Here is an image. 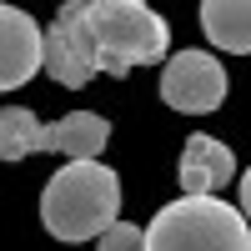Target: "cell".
<instances>
[{
    "label": "cell",
    "mask_w": 251,
    "mask_h": 251,
    "mask_svg": "<svg viewBox=\"0 0 251 251\" xmlns=\"http://www.w3.org/2000/svg\"><path fill=\"white\" fill-rule=\"evenodd\" d=\"M121 221V176L106 161H66L40 196V226L55 241H100Z\"/></svg>",
    "instance_id": "6da1fadb"
},
{
    "label": "cell",
    "mask_w": 251,
    "mask_h": 251,
    "mask_svg": "<svg viewBox=\"0 0 251 251\" xmlns=\"http://www.w3.org/2000/svg\"><path fill=\"white\" fill-rule=\"evenodd\" d=\"M146 246L151 251H251V221L236 201L181 196L151 216Z\"/></svg>",
    "instance_id": "7a4b0ae2"
},
{
    "label": "cell",
    "mask_w": 251,
    "mask_h": 251,
    "mask_svg": "<svg viewBox=\"0 0 251 251\" xmlns=\"http://www.w3.org/2000/svg\"><path fill=\"white\" fill-rule=\"evenodd\" d=\"M86 20L100 50V75L161 66V55L171 50V25L146 0H86Z\"/></svg>",
    "instance_id": "3957f363"
},
{
    "label": "cell",
    "mask_w": 251,
    "mask_h": 251,
    "mask_svg": "<svg viewBox=\"0 0 251 251\" xmlns=\"http://www.w3.org/2000/svg\"><path fill=\"white\" fill-rule=\"evenodd\" d=\"M46 71L66 91H80L100 75V50H96V35L86 20V0L60 5V15L46 25Z\"/></svg>",
    "instance_id": "277c9868"
},
{
    "label": "cell",
    "mask_w": 251,
    "mask_h": 251,
    "mask_svg": "<svg viewBox=\"0 0 251 251\" xmlns=\"http://www.w3.org/2000/svg\"><path fill=\"white\" fill-rule=\"evenodd\" d=\"M161 100L181 116H211L226 100V66L211 50H176L161 71Z\"/></svg>",
    "instance_id": "5b68a950"
},
{
    "label": "cell",
    "mask_w": 251,
    "mask_h": 251,
    "mask_svg": "<svg viewBox=\"0 0 251 251\" xmlns=\"http://www.w3.org/2000/svg\"><path fill=\"white\" fill-rule=\"evenodd\" d=\"M46 66V30L25 10H0V91H15Z\"/></svg>",
    "instance_id": "8992f818"
},
{
    "label": "cell",
    "mask_w": 251,
    "mask_h": 251,
    "mask_svg": "<svg viewBox=\"0 0 251 251\" xmlns=\"http://www.w3.org/2000/svg\"><path fill=\"white\" fill-rule=\"evenodd\" d=\"M176 181H181V191L186 196H216L221 186H231L236 181V156H231V146L216 141V136H186L181 146V166H176Z\"/></svg>",
    "instance_id": "52a82bcc"
},
{
    "label": "cell",
    "mask_w": 251,
    "mask_h": 251,
    "mask_svg": "<svg viewBox=\"0 0 251 251\" xmlns=\"http://www.w3.org/2000/svg\"><path fill=\"white\" fill-rule=\"evenodd\" d=\"M111 141V121L96 111H71L40 131V151H60L66 161H96Z\"/></svg>",
    "instance_id": "ba28073f"
},
{
    "label": "cell",
    "mask_w": 251,
    "mask_h": 251,
    "mask_svg": "<svg viewBox=\"0 0 251 251\" xmlns=\"http://www.w3.org/2000/svg\"><path fill=\"white\" fill-rule=\"evenodd\" d=\"M201 30L216 50L251 55V0H206L201 5Z\"/></svg>",
    "instance_id": "9c48e42d"
},
{
    "label": "cell",
    "mask_w": 251,
    "mask_h": 251,
    "mask_svg": "<svg viewBox=\"0 0 251 251\" xmlns=\"http://www.w3.org/2000/svg\"><path fill=\"white\" fill-rule=\"evenodd\" d=\"M40 131H46V126L35 121V111L5 106L0 111V156L5 161H25L30 151H40Z\"/></svg>",
    "instance_id": "30bf717a"
},
{
    "label": "cell",
    "mask_w": 251,
    "mask_h": 251,
    "mask_svg": "<svg viewBox=\"0 0 251 251\" xmlns=\"http://www.w3.org/2000/svg\"><path fill=\"white\" fill-rule=\"evenodd\" d=\"M96 246H100V251H151V246H146V231H141V226H131V221H116Z\"/></svg>",
    "instance_id": "8fae6325"
},
{
    "label": "cell",
    "mask_w": 251,
    "mask_h": 251,
    "mask_svg": "<svg viewBox=\"0 0 251 251\" xmlns=\"http://www.w3.org/2000/svg\"><path fill=\"white\" fill-rule=\"evenodd\" d=\"M241 211H246V221H251V166H246V171H241Z\"/></svg>",
    "instance_id": "7c38bea8"
}]
</instances>
